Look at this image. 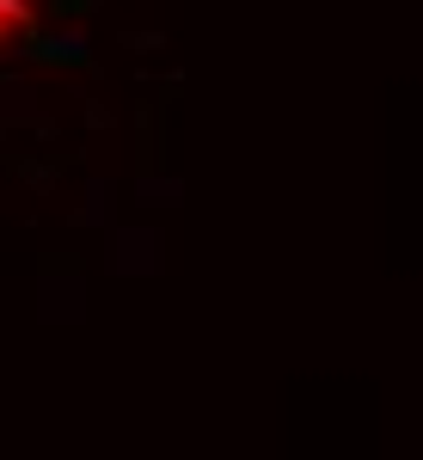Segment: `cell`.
Returning <instances> with one entry per match:
<instances>
[{
    "label": "cell",
    "mask_w": 423,
    "mask_h": 460,
    "mask_svg": "<svg viewBox=\"0 0 423 460\" xmlns=\"http://www.w3.org/2000/svg\"><path fill=\"white\" fill-rule=\"evenodd\" d=\"M160 234L154 227H110V252H105V270L110 277H154L160 270Z\"/></svg>",
    "instance_id": "1"
},
{
    "label": "cell",
    "mask_w": 423,
    "mask_h": 460,
    "mask_svg": "<svg viewBox=\"0 0 423 460\" xmlns=\"http://www.w3.org/2000/svg\"><path fill=\"white\" fill-rule=\"evenodd\" d=\"M110 197H117L110 178H93L86 184V203L74 209V227H110Z\"/></svg>",
    "instance_id": "2"
},
{
    "label": "cell",
    "mask_w": 423,
    "mask_h": 460,
    "mask_svg": "<svg viewBox=\"0 0 423 460\" xmlns=\"http://www.w3.org/2000/svg\"><path fill=\"white\" fill-rule=\"evenodd\" d=\"M37 56L43 62H86L93 49H86V37H74V31H49V37H37Z\"/></svg>",
    "instance_id": "3"
},
{
    "label": "cell",
    "mask_w": 423,
    "mask_h": 460,
    "mask_svg": "<svg viewBox=\"0 0 423 460\" xmlns=\"http://www.w3.org/2000/svg\"><path fill=\"white\" fill-rule=\"evenodd\" d=\"M136 197L147 203V209H172L178 197H184V184H178V178H154V172H147V178L136 184Z\"/></svg>",
    "instance_id": "4"
},
{
    "label": "cell",
    "mask_w": 423,
    "mask_h": 460,
    "mask_svg": "<svg viewBox=\"0 0 423 460\" xmlns=\"http://www.w3.org/2000/svg\"><path fill=\"white\" fill-rule=\"evenodd\" d=\"M19 178H25L31 190H43V197L56 190V166H43V160H25V166H19Z\"/></svg>",
    "instance_id": "5"
},
{
    "label": "cell",
    "mask_w": 423,
    "mask_h": 460,
    "mask_svg": "<svg viewBox=\"0 0 423 460\" xmlns=\"http://www.w3.org/2000/svg\"><path fill=\"white\" fill-rule=\"evenodd\" d=\"M31 0H0V25H13V31H19V25H31Z\"/></svg>",
    "instance_id": "6"
},
{
    "label": "cell",
    "mask_w": 423,
    "mask_h": 460,
    "mask_svg": "<svg viewBox=\"0 0 423 460\" xmlns=\"http://www.w3.org/2000/svg\"><path fill=\"white\" fill-rule=\"evenodd\" d=\"M123 43H129V49H160V31H129Z\"/></svg>",
    "instance_id": "7"
},
{
    "label": "cell",
    "mask_w": 423,
    "mask_h": 460,
    "mask_svg": "<svg viewBox=\"0 0 423 460\" xmlns=\"http://www.w3.org/2000/svg\"><path fill=\"white\" fill-rule=\"evenodd\" d=\"M6 31H13V25H0V43H6Z\"/></svg>",
    "instance_id": "8"
},
{
    "label": "cell",
    "mask_w": 423,
    "mask_h": 460,
    "mask_svg": "<svg viewBox=\"0 0 423 460\" xmlns=\"http://www.w3.org/2000/svg\"><path fill=\"white\" fill-rule=\"evenodd\" d=\"M0 80H6V62H0Z\"/></svg>",
    "instance_id": "9"
}]
</instances>
